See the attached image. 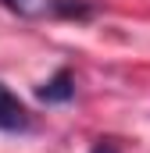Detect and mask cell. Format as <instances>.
Masks as SVG:
<instances>
[{
	"label": "cell",
	"instance_id": "1",
	"mask_svg": "<svg viewBox=\"0 0 150 153\" xmlns=\"http://www.w3.org/2000/svg\"><path fill=\"white\" fill-rule=\"evenodd\" d=\"M4 7H11L22 18H54V14H79L86 18L89 7L86 4H72V0H4Z\"/></svg>",
	"mask_w": 150,
	"mask_h": 153
},
{
	"label": "cell",
	"instance_id": "2",
	"mask_svg": "<svg viewBox=\"0 0 150 153\" xmlns=\"http://www.w3.org/2000/svg\"><path fill=\"white\" fill-rule=\"evenodd\" d=\"M29 128H32L29 107L0 82V132H29Z\"/></svg>",
	"mask_w": 150,
	"mask_h": 153
},
{
	"label": "cell",
	"instance_id": "3",
	"mask_svg": "<svg viewBox=\"0 0 150 153\" xmlns=\"http://www.w3.org/2000/svg\"><path fill=\"white\" fill-rule=\"evenodd\" d=\"M36 96L43 100V103H68V100L75 96V75L68 71V68L54 71V75L36 89Z\"/></svg>",
	"mask_w": 150,
	"mask_h": 153
},
{
	"label": "cell",
	"instance_id": "4",
	"mask_svg": "<svg viewBox=\"0 0 150 153\" xmlns=\"http://www.w3.org/2000/svg\"><path fill=\"white\" fill-rule=\"evenodd\" d=\"M89 153H118V150H114L111 143H97V146H93V150H89Z\"/></svg>",
	"mask_w": 150,
	"mask_h": 153
}]
</instances>
